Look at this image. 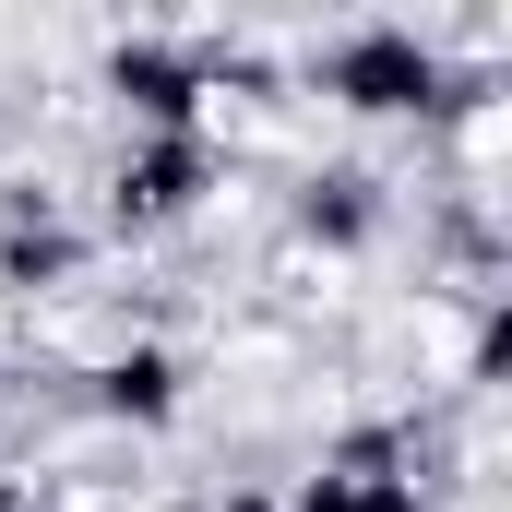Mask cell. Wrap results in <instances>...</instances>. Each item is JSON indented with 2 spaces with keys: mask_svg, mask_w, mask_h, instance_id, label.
<instances>
[{
  "mask_svg": "<svg viewBox=\"0 0 512 512\" xmlns=\"http://www.w3.org/2000/svg\"><path fill=\"white\" fill-rule=\"evenodd\" d=\"M167 393H179L167 358H120V370H108V405H131V417H167Z\"/></svg>",
  "mask_w": 512,
  "mask_h": 512,
  "instance_id": "4",
  "label": "cell"
},
{
  "mask_svg": "<svg viewBox=\"0 0 512 512\" xmlns=\"http://www.w3.org/2000/svg\"><path fill=\"white\" fill-rule=\"evenodd\" d=\"M322 84H334L346 108H429V96H441V60H429L405 24H370V36H346V48L322 60Z\"/></svg>",
  "mask_w": 512,
  "mask_h": 512,
  "instance_id": "1",
  "label": "cell"
},
{
  "mask_svg": "<svg viewBox=\"0 0 512 512\" xmlns=\"http://www.w3.org/2000/svg\"><path fill=\"white\" fill-rule=\"evenodd\" d=\"M191 179H203V143L179 131V143H155V155L131 167V191H120V203H143V215H167V203H191Z\"/></svg>",
  "mask_w": 512,
  "mask_h": 512,
  "instance_id": "3",
  "label": "cell"
},
{
  "mask_svg": "<svg viewBox=\"0 0 512 512\" xmlns=\"http://www.w3.org/2000/svg\"><path fill=\"white\" fill-rule=\"evenodd\" d=\"M358 191H370V179H322V191H310V239H358V227H370Z\"/></svg>",
  "mask_w": 512,
  "mask_h": 512,
  "instance_id": "5",
  "label": "cell"
},
{
  "mask_svg": "<svg viewBox=\"0 0 512 512\" xmlns=\"http://www.w3.org/2000/svg\"><path fill=\"white\" fill-rule=\"evenodd\" d=\"M227 512H262V501H227Z\"/></svg>",
  "mask_w": 512,
  "mask_h": 512,
  "instance_id": "7",
  "label": "cell"
},
{
  "mask_svg": "<svg viewBox=\"0 0 512 512\" xmlns=\"http://www.w3.org/2000/svg\"><path fill=\"white\" fill-rule=\"evenodd\" d=\"M310 512H417L405 489H310Z\"/></svg>",
  "mask_w": 512,
  "mask_h": 512,
  "instance_id": "6",
  "label": "cell"
},
{
  "mask_svg": "<svg viewBox=\"0 0 512 512\" xmlns=\"http://www.w3.org/2000/svg\"><path fill=\"white\" fill-rule=\"evenodd\" d=\"M120 96L143 108V120H191V96H203V60H179V48H120Z\"/></svg>",
  "mask_w": 512,
  "mask_h": 512,
  "instance_id": "2",
  "label": "cell"
}]
</instances>
